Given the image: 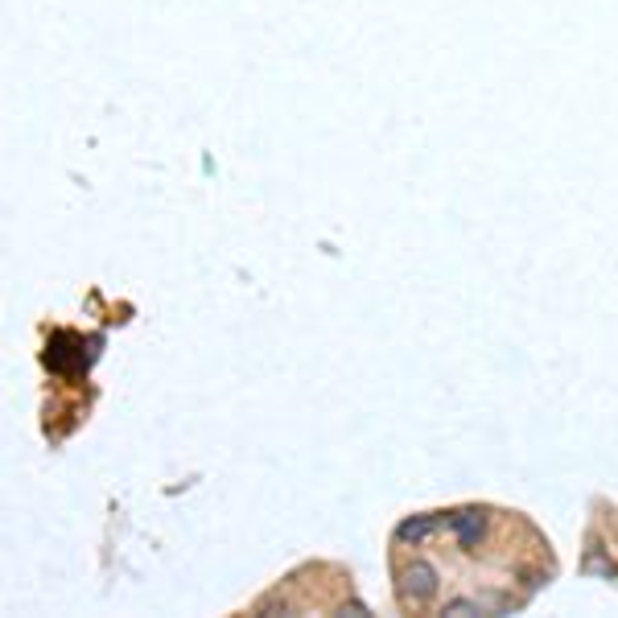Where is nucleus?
<instances>
[{"label":"nucleus","mask_w":618,"mask_h":618,"mask_svg":"<svg viewBox=\"0 0 618 618\" xmlns=\"http://www.w3.org/2000/svg\"><path fill=\"white\" fill-rule=\"evenodd\" d=\"M441 590V573L433 561L425 557H412L404 569H400V602L404 606H429Z\"/></svg>","instance_id":"f257e3e1"},{"label":"nucleus","mask_w":618,"mask_h":618,"mask_svg":"<svg viewBox=\"0 0 618 618\" xmlns=\"http://www.w3.org/2000/svg\"><path fill=\"white\" fill-rule=\"evenodd\" d=\"M487 528H491V515L478 511V507H466V511H454L450 515V536L458 540L462 553H478L487 540Z\"/></svg>","instance_id":"f03ea898"},{"label":"nucleus","mask_w":618,"mask_h":618,"mask_svg":"<svg viewBox=\"0 0 618 618\" xmlns=\"http://www.w3.org/2000/svg\"><path fill=\"white\" fill-rule=\"evenodd\" d=\"M441 528V515L437 511H421V515H408V520L396 528V540L400 544H412V548H421L425 540H433Z\"/></svg>","instance_id":"7ed1b4c3"},{"label":"nucleus","mask_w":618,"mask_h":618,"mask_svg":"<svg viewBox=\"0 0 618 618\" xmlns=\"http://www.w3.org/2000/svg\"><path fill=\"white\" fill-rule=\"evenodd\" d=\"M441 614H450V618H466V614H487V618H495V606L491 602H483V598H450L441 606Z\"/></svg>","instance_id":"20e7f679"},{"label":"nucleus","mask_w":618,"mask_h":618,"mask_svg":"<svg viewBox=\"0 0 618 618\" xmlns=\"http://www.w3.org/2000/svg\"><path fill=\"white\" fill-rule=\"evenodd\" d=\"M581 569H586V573H598V577H618V565L602 553V548L594 544L590 548V553H586V561H581Z\"/></svg>","instance_id":"39448f33"}]
</instances>
